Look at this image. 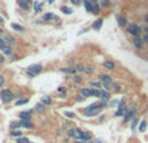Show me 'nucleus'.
<instances>
[{
	"instance_id": "36",
	"label": "nucleus",
	"mask_w": 148,
	"mask_h": 143,
	"mask_svg": "<svg viewBox=\"0 0 148 143\" xmlns=\"http://www.w3.org/2000/svg\"><path fill=\"white\" fill-rule=\"evenodd\" d=\"M17 143H29V139L25 137H20V138H17Z\"/></svg>"
},
{
	"instance_id": "25",
	"label": "nucleus",
	"mask_w": 148,
	"mask_h": 143,
	"mask_svg": "<svg viewBox=\"0 0 148 143\" xmlns=\"http://www.w3.org/2000/svg\"><path fill=\"white\" fill-rule=\"evenodd\" d=\"M10 27H12L13 30H16V31H24V26H21L18 24H12V25H10Z\"/></svg>"
},
{
	"instance_id": "7",
	"label": "nucleus",
	"mask_w": 148,
	"mask_h": 143,
	"mask_svg": "<svg viewBox=\"0 0 148 143\" xmlns=\"http://www.w3.org/2000/svg\"><path fill=\"white\" fill-rule=\"evenodd\" d=\"M99 81H100L101 83H109V85H112V82H113L112 77L108 75V74H101V75L99 77Z\"/></svg>"
},
{
	"instance_id": "45",
	"label": "nucleus",
	"mask_w": 148,
	"mask_h": 143,
	"mask_svg": "<svg viewBox=\"0 0 148 143\" xmlns=\"http://www.w3.org/2000/svg\"><path fill=\"white\" fill-rule=\"evenodd\" d=\"M72 3L74 5H79V4H81V0H72Z\"/></svg>"
},
{
	"instance_id": "44",
	"label": "nucleus",
	"mask_w": 148,
	"mask_h": 143,
	"mask_svg": "<svg viewBox=\"0 0 148 143\" xmlns=\"http://www.w3.org/2000/svg\"><path fill=\"white\" fill-rule=\"evenodd\" d=\"M5 44H4V39H0V51L3 50V47H4Z\"/></svg>"
},
{
	"instance_id": "16",
	"label": "nucleus",
	"mask_w": 148,
	"mask_h": 143,
	"mask_svg": "<svg viewBox=\"0 0 148 143\" xmlns=\"http://www.w3.org/2000/svg\"><path fill=\"white\" fill-rule=\"evenodd\" d=\"M134 44L136 48H142L143 47V39L140 37H134Z\"/></svg>"
},
{
	"instance_id": "9",
	"label": "nucleus",
	"mask_w": 148,
	"mask_h": 143,
	"mask_svg": "<svg viewBox=\"0 0 148 143\" xmlns=\"http://www.w3.org/2000/svg\"><path fill=\"white\" fill-rule=\"evenodd\" d=\"M30 118H31V111H25L20 113V120L22 121H30Z\"/></svg>"
},
{
	"instance_id": "33",
	"label": "nucleus",
	"mask_w": 148,
	"mask_h": 143,
	"mask_svg": "<svg viewBox=\"0 0 148 143\" xmlns=\"http://www.w3.org/2000/svg\"><path fill=\"white\" fill-rule=\"evenodd\" d=\"M61 10H62V13H65V14H72L73 13V10L70 8H68V7H62Z\"/></svg>"
},
{
	"instance_id": "18",
	"label": "nucleus",
	"mask_w": 148,
	"mask_h": 143,
	"mask_svg": "<svg viewBox=\"0 0 148 143\" xmlns=\"http://www.w3.org/2000/svg\"><path fill=\"white\" fill-rule=\"evenodd\" d=\"M147 125H148V122L145 120L140 121V124H139V131H140V133H144V131L147 130Z\"/></svg>"
},
{
	"instance_id": "34",
	"label": "nucleus",
	"mask_w": 148,
	"mask_h": 143,
	"mask_svg": "<svg viewBox=\"0 0 148 143\" xmlns=\"http://www.w3.org/2000/svg\"><path fill=\"white\" fill-rule=\"evenodd\" d=\"M40 8H42V3H39V2H37L35 4H34V10L38 13L39 10H40Z\"/></svg>"
},
{
	"instance_id": "37",
	"label": "nucleus",
	"mask_w": 148,
	"mask_h": 143,
	"mask_svg": "<svg viewBox=\"0 0 148 143\" xmlns=\"http://www.w3.org/2000/svg\"><path fill=\"white\" fill-rule=\"evenodd\" d=\"M5 40H7V42L9 43V44H10V46H12V44H13V43H14V40H13V38H12V37H9V35H7V37L4 38V42H5Z\"/></svg>"
},
{
	"instance_id": "5",
	"label": "nucleus",
	"mask_w": 148,
	"mask_h": 143,
	"mask_svg": "<svg viewBox=\"0 0 148 143\" xmlns=\"http://www.w3.org/2000/svg\"><path fill=\"white\" fill-rule=\"evenodd\" d=\"M42 70H43V67L40 64H34V65H30V67H29L27 74L29 75H35V74H39Z\"/></svg>"
},
{
	"instance_id": "3",
	"label": "nucleus",
	"mask_w": 148,
	"mask_h": 143,
	"mask_svg": "<svg viewBox=\"0 0 148 143\" xmlns=\"http://www.w3.org/2000/svg\"><path fill=\"white\" fill-rule=\"evenodd\" d=\"M126 30L129 31V34H131L133 37H140V33H142L140 26L136 25V24H129L126 26Z\"/></svg>"
},
{
	"instance_id": "10",
	"label": "nucleus",
	"mask_w": 148,
	"mask_h": 143,
	"mask_svg": "<svg viewBox=\"0 0 148 143\" xmlns=\"http://www.w3.org/2000/svg\"><path fill=\"white\" fill-rule=\"evenodd\" d=\"M117 22L121 27H126L127 26V20L126 17H123V16H117Z\"/></svg>"
},
{
	"instance_id": "21",
	"label": "nucleus",
	"mask_w": 148,
	"mask_h": 143,
	"mask_svg": "<svg viewBox=\"0 0 148 143\" xmlns=\"http://www.w3.org/2000/svg\"><path fill=\"white\" fill-rule=\"evenodd\" d=\"M138 124H139V120L136 118V117H134V118L131 120V131H135V130H136V126H138Z\"/></svg>"
},
{
	"instance_id": "40",
	"label": "nucleus",
	"mask_w": 148,
	"mask_h": 143,
	"mask_svg": "<svg viewBox=\"0 0 148 143\" xmlns=\"http://www.w3.org/2000/svg\"><path fill=\"white\" fill-rule=\"evenodd\" d=\"M20 126H21V122H12V124H10V128H12V130H14V129L20 128Z\"/></svg>"
},
{
	"instance_id": "52",
	"label": "nucleus",
	"mask_w": 148,
	"mask_h": 143,
	"mask_svg": "<svg viewBox=\"0 0 148 143\" xmlns=\"http://www.w3.org/2000/svg\"><path fill=\"white\" fill-rule=\"evenodd\" d=\"M0 62H3V56H0Z\"/></svg>"
},
{
	"instance_id": "6",
	"label": "nucleus",
	"mask_w": 148,
	"mask_h": 143,
	"mask_svg": "<svg viewBox=\"0 0 148 143\" xmlns=\"http://www.w3.org/2000/svg\"><path fill=\"white\" fill-rule=\"evenodd\" d=\"M136 112H138V111H136V108H133V109H129V111H127V113L126 115H125L123 116V122L125 124H127V122H130V121L136 116Z\"/></svg>"
},
{
	"instance_id": "35",
	"label": "nucleus",
	"mask_w": 148,
	"mask_h": 143,
	"mask_svg": "<svg viewBox=\"0 0 148 143\" xmlns=\"http://www.w3.org/2000/svg\"><path fill=\"white\" fill-rule=\"evenodd\" d=\"M68 137L74 138L75 137V129H69V130H68Z\"/></svg>"
},
{
	"instance_id": "46",
	"label": "nucleus",
	"mask_w": 148,
	"mask_h": 143,
	"mask_svg": "<svg viewBox=\"0 0 148 143\" xmlns=\"http://www.w3.org/2000/svg\"><path fill=\"white\" fill-rule=\"evenodd\" d=\"M108 4H109L108 0H103V7H108Z\"/></svg>"
},
{
	"instance_id": "4",
	"label": "nucleus",
	"mask_w": 148,
	"mask_h": 143,
	"mask_svg": "<svg viewBox=\"0 0 148 143\" xmlns=\"http://www.w3.org/2000/svg\"><path fill=\"white\" fill-rule=\"evenodd\" d=\"M0 99H2V102H4V103H9L13 99L12 91L10 90H2L0 91Z\"/></svg>"
},
{
	"instance_id": "42",
	"label": "nucleus",
	"mask_w": 148,
	"mask_h": 143,
	"mask_svg": "<svg viewBox=\"0 0 148 143\" xmlns=\"http://www.w3.org/2000/svg\"><path fill=\"white\" fill-rule=\"evenodd\" d=\"M112 86H113V89H114V90H120V85H117L116 82H112Z\"/></svg>"
},
{
	"instance_id": "27",
	"label": "nucleus",
	"mask_w": 148,
	"mask_h": 143,
	"mask_svg": "<svg viewBox=\"0 0 148 143\" xmlns=\"http://www.w3.org/2000/svg\"><path fill=\"white\" fill-rule=\"evenodd\" d=\"M2 51L4 52V55H9V56H10V55H12V48H10L9 46H4Z\"/></svg>"
},
{
	"instance_id": "38",
	"label": "nucleus",
	"mask_w": 148,
	"mask_h": 143,
	"mask_svg": "<svg viewBox=\"0 0 148 143\" xmlns=\"http://www.w3.org/2000/svg\"><path fill=\"white\" fill-rule=\"evenodd\" d=\"M85 73H86L87 75H91V74L94 73V69L91 68V67H86V69H85Z\"/></svg>"
},
{
	"instance_id": "28",
	"label": "nucleus",
	"mask_w": 148,
	"mask_h": 143,
	"mask_svg": "<svg viewBox=\"0 0 148 143\" xmlns=\"http://www.w3.org/2000/svg\"><path fill=\"white\" fill-rule=\"evenodd\" d=\"M52 18H55V14H53V13H45V14L43 16V20H44V21H51Z\"/></svg>"
},
{
	"instance_id": "1",
	"label": "nucleus",
	"mask_w": 148,
	"mask_h": 143,
	"mask_svg": "<svg viewBox=\"0 0 148 143\" xmlns=\"http://www.w3.org/2000/svg\"><path fill=\"white\" fill-rule=\"evenodd\" d=\"M107 107V103L105 102H99V103H94V104H91L88 105L85 111H83V115L87 116V117H94V116H97L103 109Z\"/></svg>"
},
{
	"instance_id": "30",
	"label": "nucleus",
	"mask_w": 148,
	"mask_h": 143,
	"mask_svg": "<svg viewBox=\"0 0 148 143\" xmlns=\"http://www.w3.org/2000/svg\"><path fill=\"white\" fill-rule=\"evenodd\" d=\"M74 68L77 69V72H85V69H86V67H85L83 64H77Z\"/></svg>"
},
{
	"instance_id": "24",
	"label": "nucleus",
	"mask_w": 148,
	"mask_h": 143,
	"mask_svg": "<svg viewBox=\"0 0 148 143\" xmlns=\"http://www.w3.org/2000/svg\"><path fill=\"white\" fill-rule=\"evenodd\" d=\"M10 135H12L13 138H20V137H22V131L21 130H12L10 131Z\"/></svg>"
},
{
	"instance_id": "39",
	"label": "nucleus",
	"mask_w": 148,
	"mask_h": 143,
	"mask_svg": "<svg viewBox=\"0 0 148 143\" xmlns=\"http://www.w3.org/2000/svg\"><path fill=\"white\" fill-rule=\"evenodd\" d=\"M83 81V78L81 75H74V83H81Z\"/></svg>"
},
{
	"instance_id": "12",
	"label": "nucleus",
	"mask_w": 148,
	"mask_h": 143,
	"mask_svg": "<svg viewBox=\"0 0 148 143\" xmlns=\"http://www.w3.org/2000/svg\"><path fill=\"white\" fill-rule=\"evenodd\" d=\"M78 94L81 95L82 98L87 99V98H90V96H91V90H90V89H81Z\"/></svg>"
},
{
	"instance_id": "14",
	"label": "nucleus",
	"mask_w": 148,
	"mask_h": 143,
	"mask_svg": "<svg viewBox=\"0 0 148 143\" xmlns=\"http://www.w3.org/2000/svg\"><path fill=\"white\" fill-rule=\"evenodd\" d=\"M91 139H92L91 134L87 133V131H83L82 135H81V139H79V140H82V142H91Z\"/></svg>"
},
{
	"instance_id": "13",
	"label": "nucleus",
	"mask_w": 148,
	"mask_h": 143,
	"mask_svg": "<svg viewBox=\"0 0 148 143\" xmlns=\"http://www.w3.org/2000/svg\"><path fill=\"white\" fill-rule=\"evenodd\" d=\"M101 26H103V18H97L95 22L92 24V29L94 30H100Z\"/></svg>"
},
{
	"instance_id": "55",
	"label": "nucleus",
	"mask_w": 148,
	"mask_h": 143,
	"mask_svg": "<svg viewBox=\"0 0 148 143\" xmlns=\"http://www.w3.org/2000/svg\"><path fill=\"white\" fill-rule=\"evenodd\" d=\"M29 143H32V142H29Z\"/></svg>"
},
{
	"instance_id": "43",
	"label": "nucleus",
	"mask_w": 148,
	"mask_h": 143,
	"mask_svg": "<svg viewBox=\"0 0 148 143\" xmlns=\"http://www.w3.org/2000/svg\"><path fill=\"white\" fill-rule=\"evenodd\" d=\"M116 105H118V100H113V102L109 104V107H116Z\"/></svg>"
},
{
	"instance_id": "20",
	"label": "nucleus",
	"mask_w": 148,
	"mask_h": 143,
	"mask_svg": "<svg viewBox=\"0 0 148 143\" xmlns=\"http://www.w3.org/2000/svg\"><path fill=\"white\" fill-rule=\"evenodd\" d=\"M40 103L44 104V105H50V104L52 103V99H51L50 96H43L42 100H40Z\"/></svg>"
},
{
	"instance_id": "54",
	"label": "nucleus",
	"mask_w": 148,
	"mask_h": 143,
	"mask_svg": "<svg viewBox=\"0 0 148 143\" xmlns=\"http://www.w3.org/2000/svg\"><path fill=\"white\" fill-rule=\"evenodd\" d=\"M3 21H4V20H3V18H2V17H0V22H3Z\"/></svg>"
},
{
	"instance_id": "11",
	"label": "nucleus",
	"mask_w": 148,
	"mask_h": 143,
	"mask_svg": "<svg viewBox=\"0 0 148 143\" xmlns=\"http://www.w3.org/2000/svg\"><path fill=\"white\" fill-rule=\"evenodd\" d=\"M83 4H85V8H86L87 12H90V13H94V14L96 13V12H95V9H94V7H92V4H91V3L88 2V0H85Z\"/></svg>"
},
{
	"instance_id": "15",
	"label": "nucleus",
	"mask_w": 148,
	"mask_h": 143,
	"mask_svg": "<svg viewBox=\"0 0 148 143\" xmlns=\"http://www.w3.org/2000/svg\"><path fill=\"white\" fill-rule=\"evenodd\" d=\"M18 5L22 8V9H27L29 8V4L31 3V0H18Z\"/></svg>"
},
{
	"instance_id": "26",
	"label": "nucleus",
	"mask_w": 148,
	"mask_h": 143,
	"mask_svg": "<svg viewBox=\"0 0 148 143\" xmlns=\"http://www.w3.org/2000/svg\"><path fill=\"white\" fill-rule=\"evenodd\" d=\"M100 92H101V90H99V89H92V90H91V96L100 98Z\"/></svg>"
},
{
	"instance_id": "53",
	"label": "nucleus",
	"mask_w": 148,
	"mask_h": 143,
	"mask_svg": "<svg viewBox=\"0 0 148 143\" xmlns=\"http://www.w3.org/2000/svg\"><path fill=\"white\" fill-rule=\"evenodd\" d=\"M145 22H147V24H148V16H147V17H145Z\"/></svg>"
},
{
	"instance_id": "51",
	"label": "nucleus",
	"mask_w": 148,
	"mask_h": 143,
	"mask_svg": "<svg viewBox=\"0 0 148 143\" xmlns=\"http://www.w3.org/2000/svg\"><path fill=\"white\" fill-rule=\"evenodd\" d=\"M53 2H55V0H48V3H50V4H52Z\"/></svg>"
},
{
	"instance_id": "29",
	"label": "nucleus",
	"mask_w": 148,
	"mask_h": 143,
	"mask_svg": "<svg viewBox=\"0 0 148 143\" xmlns=\"http://www.w3.org/2000/svg\"><path fill=\"white\" fill-rule=\"evenodd\" d=\"M29 102V99L27 98H24V99H18L17 100V103H16V105H24V104H26Z\"/></svg>"
},
{
	"instance_id": "23",
	"label": "nucleus",
	"mask_w": 148,
	"mask_h": 143,
	"mask_svg": "<svg viewBox=\"0 0 148 143\" xmlns=\"http://www.w3.org/2000/svg\"><path fill=\"white\" fill-rule=\"evenodd\" d=\"M103 65H104V68H107V69H109V70H113V69H114V64H113L112 61H104Z\"/></svg>"
},
{
	"instance_id": "50",
	"label": "nucleus",
	"mask_w": 148,
	"mask_h": 143,
	"mask_svg": "<svg viewBox=\"0 0 148 143\" xmlns=\"http://www.w3.org/2000/svg\"><path fill=\"white\" fill-rule=\"evenodd\" d=\"M57 91H59V92H62V91H64V87H59Z\"/></svg>"
},
{
	"instance_id": "2",
	"label": "nucleus",
	"mask_w": 148,
	"mask_h": 143,
	"mask_svg": "<svg viewBox=\"0 0 148 143\" xmlns=\"http://www.w3.org/2000/svg\"><path fill=\"white\" fill-rule=\"evenodd\" d=\"M125 103H126V99H121V102L118 103V109L116 111V113H114V116L116 117H123L127 113V111H129V108L125 105Z\"/></svg>"
},
{
	"instance_id": "47",
	"label": "nucleus",
	"mask_w": 148,
	"mask_h": 143,
	"mask_svg": "<svg viewBox=\"0 0 148 143\" xmlns=\"http://www.w3.org/2000/svg\"><path fill=\"white\" fill-rule=\"evenodd\" d=\"M3 83H4V77H3V75H0V86H2Z\"/></svg>"
},
{
	"instance_id": "17",
	"label": "nucleus",
	"mask_w": 148,
	"mask_h": 143,
	"mask_svg": "<svg viewBox=\"0 0 148 143\" xmlns=\"http://www.w3.org/2000/svg\"><path fill=\"white\" fill-rule=\"evenodd\" d=\"M60 72H62V73H68V74H75L77 73V69L73 67V68H62V69H60Z\"/></svg>"
},
{
	"instance_id": "31",
	"label": "nucleus",
	"mask_w": 148,
	"mask_h": 143,
	"mask_svg": "<svg viewBox=\"0 0 148 143\" xmlns=\"http://www.w3.org/2000/svg\"><path fill=\"white\" fill-rule=\"evenodd\" d=\"M44 109H45V105H44V104H42V103L37 104V107H35V111H38V112H43Z\"/></svg>"
},
{
	"instance_id": "48",
	"label": "nucleus",
	"mask_w": 148,
	"mask_h": 143,
	"mask_svg": "<svg viewBox=\"0 0 148 143\" xmlns=\"http://www.w3.org/2000/svg\"><path fill=\"white\" fill-rule=\"evenodd\" d=\"M90 143H104L103 140H100V139H96V140H94V142H90Z\"/></svg>"
},
{
	"instance_id": "8",
	"label": "nucleus",
	"mask_w": 148,
	"mask_h": 143,
	"mask_svg": "<svg viewBox=\"0 0 148 143\" xmlns=\"http://www.w3.org/2000/svg\"><path fill=\"white\" fill-rule=\"evenodd\" d=\"M100 100L101 102H105V103H108L109 102V99H110V94H109V91H105V90H101V92H100Z\"/></svg>"
},
{
	"instance_id": "41",
	"label": "nucleus",
	"mask_w": 148,
	"mask_h": 143,
	"mask_svg": "<svg viewBox=\"0 0 148 143\" xmlns=\"http://www.w3.org/2000/svg\"><path fill=\"white\" fill-rule=\"evenodd\" d=\"M64 115H65L66 117H69V118H74V117H75V115H74L73 112H64Z\"/></svg>"
},
{
	"instance_id": "49",
	"label": "nucleus",
	"mask_w": 148,
	"mask_h": 143,
	"mask_svg": "<svg viewBox=\"0 0 148 143\" xmlns=\"http://www.w3.org/2000/svg\"><path fill=\"white\" fill-rule=\"evenodd\" d=\"M143 42L148 43V34H145V37H144V40H143Z\"/></svg>"
},
{
	"instance_id": "22",
	"label": "nucleus",
	"mask_w": 148,
	"mask_h": 143,
	"mask_svg": "<svg viewBox=\"0 0 148 143\" xmlns=\"http://www.w3.org/2000/svg\"><path fill=\"white\" fill-rule=\"evenodd\" d=\"M20 122H21V126H24V128H26V129H32L34 128V125L30 122V121H20Z\"/></svg>"
},
{
	"instance_id": "32",
	"label": "nucleus",
	"mask_w": 148,
	"mask_h": 143,
	"mask_svg": "<svg viewBox=\"0 0 148 143\" xmlns=\"http://www.w3.org/2000/svg\"><path fill=\"white\" fill-rule=\"evenodd\" d=\"M82 133H83V131H82L81 129H78V128H77V129H75V137H74V138L79 140V139H81V135H82Z\"/></svg>"
},
{
	"instance_id": "19",
	"label": "nucleus",
	"mask_w": 148,
	"mask_h": 143,
	"mask_svg": "<svg viewBox=\"0 0 148 143\" xmlns=\"http://www.w3.org/2000/svg\"><path fill=\"white\" fill-rule=\"evenodd\" d=\"M90 85L92 86L94 89H99V90L101 89V87H103V83H101L100 81H91V82H90Z\"/></svg>"
}]
</instances>
